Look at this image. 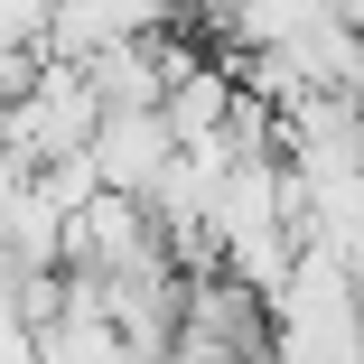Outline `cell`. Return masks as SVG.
I'll list each match as a JSON object with an SVG mask.
<instances>
[{"instance_id":"6da1fadb","label":"cell","mask_w":364,"mask_h":364,"mask_svg":"<svg viewBox=\"0 0 364 364\" xmlns=\"http://www.w3.org/2000/svg\"><path fill=\"white\" fill-rule=\"evenodd\" d=\"M103 131V94L85 65H38V85L19 103H0V150L19 168H56V159H94Z\"/></svg>"},{"instance_id":"7a4b0ae2","label":"cell","mask_w":364,"mask_h":364,"mask_svg":"<svg viewBox=\"0 0 364 364\" xmlns=\"http://www.w3.org/2000/svg\"><path fill=\"white\" fill-rule=\"evenodd\" d=\"M280 159L299 178H364V112H355V94L280 103Z\"/></svg>"},{"instance_id":"3957f363","label":"cell","mask_w":364,"mask_h":364,"mask_svg":"<svg viewBox=\"0 0 364 364\" xmlns=\"http://www.w3.org/2000/svg\"><path fill=\"white\" fill-rule=\"evenodd\" d=\"M178 150H187V140L168 131V112H103V131H94L103 187H112V196H140V205L159 196V178L178 168Z\"/></svg>"},{"instance_id":"277c9868","label":"cell","mask_w":364,"mask_h":364,"mask_svg":"<svg viewBox=\"0 0 364 364\" xmlns=\"http://www.w3.org/2000/svg\"><path fill=\"white\" fill-rule=\"evenodd\" d=\"M234 103H243V85H234V65H225V56H196L187 75L168 85V131L187 140V150H196V140H225Z\"/></svg>"},{"instance_id":"5b68a950","label":"cell","mask_w":364,"mask_h":364,"mask_svg":"<svg viewBox=\"0 0 364 364\" xmlns=\"http://www.w3.org/2000/svg\"><path fill=\"white\" fill-rule=\"evenodd\" d=\"M38 65H47L38 47H19V38H0V103H19V94L38 85Z\"/></svg>"},{"instance_id":"8992f818","label":"cell","mask_w":364,"mask_h":364,"mask_svg":"<svg viewBox=\"0 0 364 364\" xmlns=\"http://www.w3.org/2000/svg\"><path fill=\"white\" fill-rule=\"evenodd\" d=\"M355 112H364V85H355Z\"/></svg>"}]
</instances>
